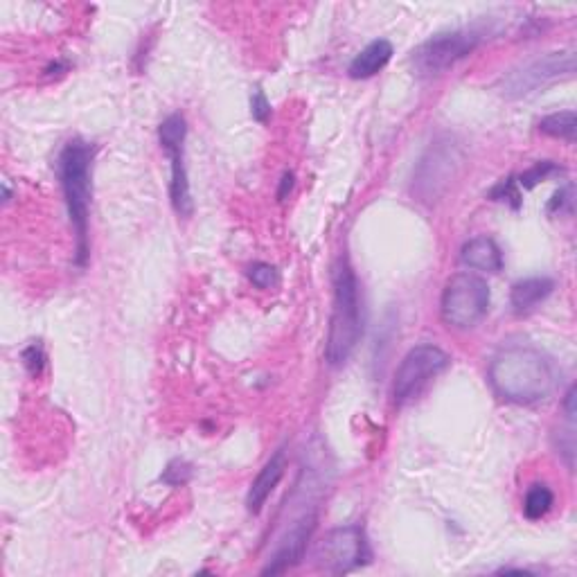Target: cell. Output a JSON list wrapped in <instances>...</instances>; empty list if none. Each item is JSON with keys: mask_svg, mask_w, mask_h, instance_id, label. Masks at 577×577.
Wrapping results in <instances>:
<instances>
[{"mask_svg": "<svg viewBox=\"0 0 577 577\" xmlns=\"http://www.w3.org/2000/svg\"><path fill=\"white\" fill-rule=\"evenodd\" d=\"M251 113L257 122H266L271 118V104L266 100L262 88H255V93L251 97Z\"/></svg>", "mask_w": 577, "mask_h": 577, "instance_id": "cb8c5ba5", "label": "cell"}, {"mask_svg": "<svg viewBox=\"0 0 577 577\" xmlns=\"http://www.w3.org/2000/svg\"><path fill=\"white\" fill-rule=\"evenodd\" d=\"M492 201H503V203H510V206L517 210L521 206V192H519V183L514 176H510V179H503L499 185H494V188L490 190V194H487Z\"/></svg>", "mask_w": 577, "mask_h": 577, "instance_id": "ffe728a7", "label": "cell"}, {"mask_svg": "<svg viewBox=\"0 0 577 577\" xmlns=\"http://www.w3.org/2000/svg\"><path fill=\"white\" fill-rule=\"evenodd\" d=\"M316 559L327 573L341 575L354 571L370 559L366 532L359 523H348V526L330 530L318 546Z\"/></svg>", "mask_w": 577, "mask_h": 577, "instance_id": "9c48e42d", "label": "cell"}, {"mask_svg": "<svg viewBox=\"0 0 577 577\" xmlns=\"http://www.w3.org/2000/svg\"><path fill=\"white\" fill-rule=\"evenodd\" d=\"M555 289V282L550 278H526V280H519L517 284L512 287V294H510V303L514 307V312H530V309H535L539 303H544V300L553 294Z\"/></svg>", "mask_w": 577, "mask_h": 577, "instance_id": "9a60e30c", "label": "cell"}, {"mask_svg": "<svg viewBox=\"0 0 577 577\" xmlns=\"http://www.w3.org/2000/svg\"><path fill=\"white\" fill-rule=\"evenodd\" d=\"M573 210V188L571 185H566V188H562L559 192H555V197L553 201L548 203V212L550 215H562V212H571Z\"/></svg>", "mask_w": 577, "mask_h": 577, "instance_id": "603a6c76", "label": "cell"}, {"mask_svg": "<svg viewBox=\"0 0 577 577\" xmlns=\"http://www.w3.org/2000/svg\"><path fill=\"white\" fill-rule=\"evenodd\" d=\"M363 334V305L361 287L348 257H343L334 269V307L327 332L325 361L332 368L348 363L357 350Z\"/></svg>", "mask_w": 577, "mask_h": 577, "instance_id": "3957f363", "label": "cell"}, {"mask_svg": "<svg viewBox=\"0 0 577 577\" xmlns=\"http://www.w3.org/2000/svg\"><path fill=\"white\" fill-rule=\"evenodd\" d=\"M284 469H287V458H284V451L278 449L275 454L266 460V465L260 469V474L255 476V481L248 487L246 494V510L251 514H260L262 508L269 501V496L273 494L275 487L282 481Z\"/></svg>", "mask_w": 577, "mask_h": 577, "instance_id": "7c38bea8", "label": "cell"}, {"mask_svg": "<svg viewBox=\"0 0 577 577\" xmlns=\"http://www.w3.org/2000/svg\"><path fill=\"white\" fill-rule=\"evenodd\" d=\"M460 260L465 266L483 273H499L503 269V253L492 237H474L460 248Z\"/></svg>", "mask_w": 577, "mask_h": 577, "instance_id": "4fadbf2b", "label": "cell"}, {"mask_svg": "<svg viewBox=\"0 0 577 577\" xmlns=\"http://www.w3.org/2000/svg\"><path fill=\"white\" fill-rule=\"evenodd\" d=\"M451 366L449 354L433 343L415 345L399 363L393 381V399L397 406L411 404L422 390Z\"/></svg>", "mask_w": 577, "mask_h": 577, "instance_id": "5b68a950", "label": "cell"}, {"mask_svg": "<svg viewBox=\"0 0 577 577\" xmlns=\"http://www.w3.org/2000/svg\"><path fill=\"white\" fill-rule=\"evenodd\" d=\"M23 366L28 368L30 375H34V377L41 375L43 366H46V352H43L41 343H32L23 350Z\"/></svg>", "mask_w": 577, "mask_h": 577, "instance_id": "7402d4cb", "label": "cell"}, {"mask_svg": "<svg viewBox=\"0 0 577 577\" xmlns=\"http://www.w3.org/2000/svg\"><path fill=\"white\" fill-rule=\"evenodd\" d=\"M553 505H555L553 490L544 483H535L526 492V499H523V514H526L530 521L544 519L546 514L553 510Z\"/></svg>", "mask_w": 577, "mask_h": 577, "instance_id": "e0dca14e", "label": "cell"}, {"mask_svg": "<svg viewBox=\"0 0 577 577\" xmlns=\"http://www.w3.org/2000/svg\"><path fill=\"white\" fill-rule=\"evenodd\" d=\"M248 280H251L257 289H273L278 284V269L269 262H255L248 266Z\"/></svg>", "mask_w": 577, "mask_h": 577, "instance_id": "d6986e66", "label": "cell"}, {"mask_svg": "<svg viewBox=\"0 0 577 577\" xmlns=\"http://www.w3.org/2000/svg\"><path fill=\"white\" fill-rule=\"evenodd\" d=\"M487 377L496 395L521 406L544 402L557 388L553 361L532 345H508L496 352Z\"/></svg>", "mask_w": 577, "mask_h": 577, "instance_id": "6da1fadb", "label": "cell"}, {"mask_svg": "<svg viewBox=\"0 0 577 577\" xmlns=\"http://www.w3.org/2000/svg\"><path fill=\"white\" fill-rule=\"evenodd\" d=\"M316 523H318L316 510L300 514V517L291 523L289 530L284 532V537L280 539L278 548H275L273 557L269 559V564L262 568V575L287 573L289 568H294L296 564L303 562L309 541H312L314 537Z\"/></svg>", "mask_w": 577, "mask_h": 577, "instance_id": "30bf717a", "label": "cell"}, {"mask_svg": "<svg viewBox=\"0 0 577 577\" xmlns=\"http://www.w3.org/2000/svg\"><path fill=\"white\" fill-rule=\"evenodd\" d=\"M490 284L476 273H456L440 298L442 321L456 330H472L490 312Z\"/></svg>", "mask_w": 577, "mask_h": 577, "instance_id": "277c9868", "label": "cell"}, {"mask_svg": "<svg viewBox=\"0 0 577 577\" xmlns=\"http://www.w3.org/2000/svg\"><path fill=\"white\" fill-rule=\"evenodd\" d=\"M456 167V147L451 142H438L436 147L429 149V154L422 158L420 167H417L415 188L417 194L424 199L438 197L440 190L449 183V176L454 174Z\"/></svg>", "mask_w": 577, "mask_h": 577, "instance_id": "8fae6325", "label": "cell"}, {"mask_svg": "<svg viewBox=\"0 0 577 577\" xmlns=\"http://www.w3.org/2000/svg\"><path fill=\"white\" fill-rule=\"evenodd\" d=\"M190 478H192V465L188 463V460H181V458L172 460V463L167 465L165 472H163V483L172 485V487H181V485L188 483Z\"/></svg>", "mask_w": 577, "mask_h": 577, "instance_id": "44dd1931", "label": "cell"}, {"mask_svg": "<svg viewBox=\"0 0 577 577\" xmlns=\"http://www.w3.org/2000/svg\"><path fill=\"white\" fill-rule=\"evenodd\" d=\"M294 185H296V176L294 172H284L282 174V181H280V190H278V199L284 201L289 197V192L294 190Z\"/></svg>", "mask_w": 577, "mask_h": 577, "instance_id": "d4e9b609", "label": "cell"}, {"mask_svg": "<svg viewBox=\"0 0 577 577\" xmlns=\"http://www.w3.org/2000/svg\"><path fill=\"white\" fill-rule=\"evenodd\" d=\"M95 145L82 138L68 140L57 158V174L68 208L70 226L75 230V264L84 269L91 255L88 224H91Z\"/></svg>", "mask_w": 577, "mask_h": 577, "instance_id": "7a4b0ae2", "label": "cell"}, {"mask_svg": "<svg viewBox=\"0 0 577 577\" xmlns=\"http://www.w3.org/2000/svg\"><path fill=\"white\" fill-rule=\"evenodd\" d=\"M393 55H395L393 43H390L388 39H375V41H370L361 52L354 55L348 73L352 79L375 77L379 70H384L388 66V61L393 59Z\"/></svg>", "mask_w": 577, "mask_h": 577, "instance_id": "5bb4252c", "label": "cell"}, {"mask_svg": "<svg viewBox=\"0 0 577 577\" xmlns=\"http://www.w3.org/2000/svg\"><path fill=\"white\" fill-rule=\"evenodd\" d=\"M483 32L478 30H449L426 39L413 52V66L420 75H442L454 68L458 61L472 55L481 46Z\"/></svg>", "mask_w": 577, "mask_h": 577, "instance_id": "8992f818", "label": "cell"}, {"mask_svg": "<svg viewBox=\"0 0 577 577\" xmlns=\"http://www.w3.org/2000/svg\"><path fill=\"white\" fill-rule=\"evenodd\" d=\"M575 73V55L573 50H557L528 61L521 68L512 70L510 75L503 77L501 88L508 97H528L541 91L555 82L573 77Z\"/></svg>", "mask_w": 577, "mask_h": 577, "instance_id": "ba28073f", "label": "cell"}, {"mask_svg": "<svg viewBox=\"0 0 577 577\" xmlns=\"http://www.w3.org/2000/svg\"><path fill=\"white\" fill-rule=\"evenodd\" d=\"M562 172V167L559 165H555V163H550V161H541V163H535L530 167L528 172H523L521 176H519V188H526V190H532L535 188L537 183H541V181H546L548 176H553V174H559Z\"/></svg>", "mask_w": 577, "mask_h": 577, "instance_id": "ac0fdd59", "label": "cell"}, {"mask_svg": "<svg viewBox=\"0 0 577 577\" xmlns=\"http://www.w3.org/2000/svg\"><path fill=\"white\" fill-rule=\"evenodd\" d=\"M185 138H188V122L181 113H172L158 127V142L163 152L170 156L172 179H170V199L179 217H190L194 210L188 165H185Z\"/></svg>", "mask_w": 577, "mask_h": 577, "instance_id": "52a82bcc", "label": "cell"}, {"mask_svg": "<svg viewBox=\"0 0 577 577\" xmlns=\"http://www.w3.org/2000/svg\"><path fill=\"white\" fill-rule=\"evenodd\" d=\"M539 131L546 133L550 138L566 140L568 145L575 142V131H577V115L575 111H557L550 113L546 118L539 120Z\"/></svg>", "mask_w": 577, "mask_h": 577, "instance_id": "2e32d148", "label": "cell"}]
</instances>
